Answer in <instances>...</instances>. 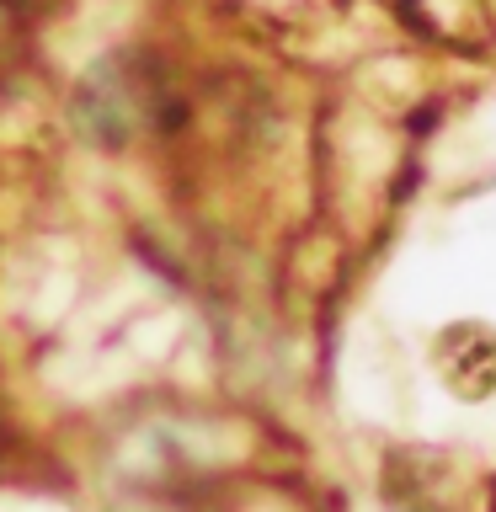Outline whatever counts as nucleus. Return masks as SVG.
Returning a JSON list of instances; mask_svg holds the SVG:
<instances>
[{
  "label": "nucleus",
  "mask_w": 496,
  "mask_h": 512,
  "mask_svg": "<svg viewBox=\"0 0 496 512\" xmlns=\"http://www.w3.org/2000/svg\"><path fill=\"white\" fill-rule=\"evenodd\" d=\"M75 112H80L91 139L118 144L134 128L166 118V86L155 75H144V59H112L91 80H80Z\"/></svg>",
  "instance_id": "f257e3e1"
}]
</instances>
